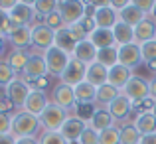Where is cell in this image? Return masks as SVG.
<instances>
[{
	"instance_id": "54",
	"label": "cell",
	"mask_w": 156,
	"mask_h": 144,
	"mask_svg": "<svg viewBox=\"0 0 156 144\" xmlns=\"http://www.w3.org/2000/svg\"><path fill=\"white\" fill-rule=\"evenodd\" d=\"M144 65L150 69V71H154V73H156V61H148V63H144Z\"/></svg>"
},
{
	"instance_id": "43",
	"label": "cell",
	"mask_w": 156,
	"mask_h": 144,
	"mask_svg": "<svg viewBox=\"0 0 156 144\" xmlns=\"http://www.w3.org/2000/svg\"><path fill=\"white\" fill-rule=\"evenodd\" d=\"M12 128V114L0 113V134H10Z\"/></svg>"
},
{
	"instance_id": "1",
	"label": "cell",
	"mask_w": 156,
	"mask_h": 144,
	"mask_svg": "<svg viewBox=\"0 0 156 144\" xmlns=\"http://www.w3.org/2000/svg\"><path fill=\"white\" fill-rule=\"evenodd\" d=\"M40 128V117L26 113V111H16L12 114V128L10 134L14 138H30V136H38Z\"/></svg>"
},
{
	"instance_id": "56",
	"label": "cell",
	"mask_w": 156,
	"mask_h": 144,
	"mask_svg": "<svg viewBox=\"0 0 156 144\" xmlns=\"http://www.w3.org/2000/svg\"><path fill=\"white\" fill-rule=\"evenodd\" d=\"M152 114L156 117V101H154V107H152Z\"/></svg>"
},
{
	"instance_id": "24",
	"label": "cell",
	"mask_w": 156,
	"mask_h": 144,
	"mask_svg": "<svg viewBox=\"0 0 156 144\" xmlns=\"http://www.w3.org/2000/svg\"><path fill=\"white\" fill-rule=\"evenodd\" d=\"M133 125L136 126V130L142 134V136L156 132V117L152 114V111H142V113H136V118H134Z\"/></svg>"
},
{
	"instance_id": "31",
	"label": "cell",
	"mask_w": 156,
	"mask_h": 144,
	"mask_svg": "<svg viewBox=\"0 0 156 144\" xmlns=\"http://www.w3.org/2000/svg\"><path fill=\"white\" fill-rule=\"evenodd\" d=\"M121 130V144H140L142 134L136 130V126L133 122H126V125L119 126Z\"/></svg>"
},
{
	"instance_id": "12",
	"label": "cell",
	"mask_w": 156,
	"mask_h": 144,
	"mask_svg": "<svg viewBox=\"0 0 156 144\" xmlns=\"http://www.w3.org/2000/svg\"><path fill=\"white\" fill-rule=\"evenodd\" d=\"M50 103H51V101L48 99L46 91L32 89V93L28 95V99H26V103H24V109H22V111H26V113L34 114V117H40V114L46 111V107L50 105Z\"/></svg>"
},
{
	"instance_id": "53",
	"label": "cell",
	"mask_w": 156,
	"mask_h": 144,
	"mask_svg": "<svg viewBox=\"0 0 156 144\" xmlns=\"http://www.w3.org/2000/svg\"><path fill=\"white\" fill-rule=\"evenodd\" d=\"M6 36H0V55H2L4 51H6Z\"/></svg>"
},
{
	"instance_id": "52",
	"label": "cell",
	"mask_w": 156,
	"mask_h": 144,
	"mask_svg": "<svg viewBox=\"0 0 156 144\" xmlns=\"http://www.w3.org/2000/svg\"><path fill=\"white\" fill-rule=\"evenodd\" d=\"M150 99H152V101H156V77L150 81Z\"/></svg>"
},
{
	"instance_id": "15",
	"label": "cell",
	"mask_w": 156,
	"mask_h": 144,
	"mask_svg": "<svg viewBox=\"0 0 156 144\" xmlns=\"http://www.w3.org/2000/svg\"><path fill=\"white\" fill-rule=\"evenodd\" d=\"M42 77H48L46 59H44V55H32L28 65H26V71H24V79L28 83H32V81L42 79Z\"/></svg>"
},
{
	"instance_id": "38",
	"label": "cell",
	"mask_w": 156,
	"mask_h": 144,
	"mask_svg": "<svg viewBox=\"0 0 156 144\" xmlns=\"http://www.w3.org/2000/svg\"><path fill=\"white\" fill-rule=\"evenodd\" d=\"M140 51H142V61H144V63L156 61V40L146 42V44H140Z\"/></svg>"
},
{
	"instance_id": "49",
	"label": "cell",
	"mask_w": 156,
	"mask_h": 144,
	"mask_svg": "<svg viewBox=\"0 0 156 144\" xmlns=\"http://www.w3.org/2000/svg\"><path fill=\"white\" fill-rule=\"evenodd\" d=\"M16 144H40L38 136H30V138H16Z\"/></svg>"
},
{
	"instance_id": "4",
	"label": "cell",
	"mask_w": 156,
	"mask_h": 144,
	"mask_svg": "<svg viewBox=\"0 0 156 144\" xmlns=\"http://www.w3.org/2000/svg\"><path fill=\"white\" fill-rule=\"evenodd\" d=\"M69 118V113L63 109H59L57 105H50L46 107V111H44L42 114H40V125H42L44 130H50V132H59L61 126L65 125V121Z\"/></svg>"
},
{
	"instance_id": "41",
	"label": "cell",
	"mask_w": 156,
	"mask_h": 144,
	"mask_svg": "<svg viewBox=\"0 0 156 144\" xmlns=\"http://www.w3.org/2000/svg\"><path fill=\"white\" fill-rule=\"evenodd\" d=\"M67 28H69V32H71V36L75 38V42H83V40H89V34H87V30L83 28V24H81V22L73 24V26H67Z\"/></svg>"
},
{
	"instance_id": "44",
	"label": "cell",
	"mask_w": 156,
	"mask_h": 144,
	"mask_svg": "<svg viewBox=\"0 0 156 144\" xmlns=\"http://www.w3.org/2000/svg\"><path fill=\"white\" fill-rule=\"evenodd\" d=\"M8 28H10V16H8V12L0 10V36L8 38Z\"/></svg>"
},
{
	"instance_id": "11",
	"label": "cell",
	"mask_w": 156,
	"mask_h": 144,
	"mask_svg": "<svg viewBox=\"0 0 156 144\" xmlns=\"http://www.w3.org/2000/svg\"><path fill=\"white\" fill-rule=\"evenodd\" d=\"M85 73H87V65H83L81 61H77L75 57H71L67 69H65L63 75H61V83L71 85V87H77L79 83L85 81Z\"/></svg>"
},
{
	"instance_id": "26",
	"label": "cell",
	"mask_w": 156,
	"mask_h": 144,
	"mask_svg": "<svg viewBox=\"0 0 156 144\" xmlns=\"http://www.w3.org/2000/svg\"><path fill=\"white\" fill-rule=\"evenodd\" d=\"M113 36H115V44H117V47L134 44V28L129 26V24H125V22H117V24H115Z\"/></svg>"
},
{
	"instance_id": "47",
	"label": "cell",
	"mask_w": 156,
	"mask_h": 144,
	"mask_svg": "<svg viewBox=\"0 0 156 144\" xmlns=\"http://www.w3.org/2000/svg\"><path fill=\"white\" fill-rule=\"evenodd\" d=\"M18 4V0H0V10H4V12H10L12 8Z\"/></svg>"
},
{
	"instance_id": "17",
	"label": "cell",
	"mask_w": 156,
	"mask_h": 144,
	"mask_svg": "<svg viewBox=\"0 0 156 144\" xmlns=\"http://www.w3.org/2000/svg\"><path fill=\"white\" fill-rule=\"evenodd\" d=\"M115 122H117V121H115L113 114L107 111V107H97L95 113H93V117H91V121H89V126L95 128L97 132H103V130H107V128L117 126Z\"/></svg>"
},
{
	"instance_id": "9",
	"label": "cell",
	"mask_w": 156,
	"mask_h": 144,
	"mask_svg": "<svg viewBox=\"0 0 156 144\" xmlns=\"http://www.w3.org/2000/svg\"><path fill=\"white\" fill-rule=\"evenodd\" d=\"M119 63L125 65L129 69H136L140 67L142 61V51H140V44H129V46H121L119 47Z\"/></svg>"
},
{
	"instance_id": "45",
	"label": "cell",
	"mask_w": 156,
	"mask_h": 144,
	"mask_svg": "<svg viewBox=\"0 0 156 144\" xmlns=\"http://www.w3.org/2000/svg\"><path fill=\"white\" fill-rule=\"evenodd\" d=\"M0 113H6V114H14L16 113V107L12 105V101L6 95L0 97Z\"/></svg>"
},
{
	"instance_id": "21",
	"label": "cell",
	"mask_w": 156,
	"mask_h": 144,
	"mask_svg": "<svg viewBox=\"0 0 156 144\" xmlns=\"http://www.w3.org/2000/svg\"><path fill=\"white\" fill-rule=\"evenodd\" d=\"M30 57H32V53L26 51V49H12L6 57V63L10 65V67L14 69V73L20 77L26 71V65H28V61H30Z\"/></svg>"
},
{
	"instance_id": "29",
	"label": "cell",
	"mask_w": 156,
	"mask_h": 144,
	"mask_svg": "<svg viewBox=\"0 0 156 144\" xmlns=\"http://www.w3.org/2000/svg\"><path fill=\"white\" fill-rule=\"evenodd\" d=\"M119 95H121V89L113 87L111 83H105V85H101V87H97V105L109 107Z\"/></svg>"
},
{
	"instance_id": "27",
	"label": "cell",
	"mask_w": 156,
	"mask_h": 144,
	"mask_svg": "<svg viewBox=\"0 0 156 144\" xmlns=\"http://www.w3.org/2000/svg\"><path fill=\"white\" fill-rule=\"evenodd\" d=\"M91 44L95 46L97 49H107V47H115V36H113V30H105V28H95L91 36H89Z\"/></svg>"
},
{
	"instance_id": "39",
	"label": "cell",
	"mask_w": 156,
	"mask_h": 144,
	"mask_svg": "<svg viewBox=\"0 0 156 144\" xmlns=\"http://www.w3.org/2000/svg\"><path fill=\"white\" fill-rule=\"evenodd\" d=\"M95 109H97L95 105H77V107H75V117L81 118V121H85V122L89 125V121H91Z\"/></svg>"
},
{
	"instance_id": "33",
	"label": "cell",
	"mask_w": 156,
	"mask_h": 144,
	"mask_svg": "<svg viewBox=\"0 0 156 144\" xmlns=\"http://www.w3.org/2000/svg\"><path fill=\"white\" fill-rule=\"evenodd\" d=\"M32 6H34V10H36V16L46 18L48 14H51V12L57 10L59 0H36V2H32Z\"/></svg>"
},
{
	"instance_id": "37",
	"label": "cell",
	"mask_w": 156,
	"mask_h": 144,
	"mask_svg": "<svg viewBox=\"0 0 156 144\" xmlns=\"http://www.w3.org/2000/svg\"><path fill=\"white\" fill-rule=\"evenodd\" d=\"M40 144H71L69 140H65L61 132H50V130H44L38 136Z\"/></svg>"
},
{
	"instance_id": "3",
	"label": "cell",
	"mask_w": 156,
	"mask_h": 144,
	"mask_svg": "<svg viewBox=\"0 0 156 144\" xmlns=\"http://www.w3.org/2000/svg\"><path fill=\"white\" fill-rule=\"evenodd\" d=\"M87 6L89 2H81V0H59L57 12L61 14L65 26H73L87 16Z\"/></svg>"
},
{
	"instance_id": "51",
	"label": "cell",
	"mask_w": 156,
	"mask_h": 144,
	"mask_svg": "<svg viewBox=\"0 0 156 144\" xmlns=\"http://www.w3.org/2000/svg\"><path fill=\"white\" fill-rule=\"evenodd\" d=\"M140 144H156V132L154 134H146L140 138Z\"/></svg>"
},
{
	"instance_id": "25",
	"label": "cell",
	"mask_w": 156,
	"mask_h": 144,
	"mask_svg": "<svg viewBox=\"0 0 156 144\" xmlns=\"http://www.w3.org/2000/svg\"><path fill=\"white\" fill-rule=\"evenodd\" d=\"M73 91H75L77 105H95L97 103V87L89 85L87 81L79 83L77 87H73Z\"/></svg>"
},
{
	"instance_id": "13",
	"label": "cell",
	"mask_w": 156,
	"mask_h": 144,
	"mask_svg": "<svg viewBox=\"0 0 156 144\" xmlns=\"http://www.w3.org/2000/svg\"><path fill=\"white\" fill-rule=\"evenodd\" d=\"M93 20H95L97 28H105V30H113L115 24L119 22V12L111 8V2L107 6H99L93 10Z\"/></svg>"
},
{
	"instance_id": "10",
	"label": "cell",
	"mask_w": 156,
	"mask_h": 144,
	"mask_svg": "<svg viewBox=\"0 0 156 144\" xmlns=\"http://www.w3.org/2000/svg\"><path fill=\"white\" fill-rule=\"evenodd\" d=\"M8 16H10V20L16 22L18 26H30V28L36 26V22H34L36 20V10H34V6H32L30 2H18L10 12H8Z\"/></svg>"
},
{
	"instance_id": "14",
	"label": "cell",
	"mask_w": 156,
	"mask_h": 144,
	"mask_svg": "<svg viewBox=\"0 0 156 144\" xmlns=\"http://www.w3.org/2000/svg\"><path fill=\"white\" fill-rule=\"evenodd\" d=\"M107 111L113 114L115 121H126V118L130 117V113L134 111V107H133V101L121 93V95H119L109 107H107Z\"/></svg>"
},
{
	"instance_id": "19",
	"label": "cell",
	"mask_w": 156,
	"mask_h": 144,
	"mask_svg": "<svg viewBox=\"0 0 156 144\" xmlns=\"http://www.w3.org/2000/svg\"><path fill=\"white\" fill-rule=\"evenodd\" d=\"M156 40V22L152 18H144L140 24L134 26V42L136 44H146Z\"/></svg>"
},
{
	"instance_id": "35",
	"label": "cell",
	"mask_w": 156,
	"mask_h": 144,
	"mask_svg": "<svg viewBox=\"0 0 156 144\" xmlns=\"http://www.w3.org/2000/svg\"><path fill=\"white\" fill-rule=\"evenodd\" d=\"M99 144H121L119 126H113V128H107L103 132H99Z\"/></svg>"
},
{
	"instance_id": "23",
	"label": "cell",
	"mask_w": 156,
	"mask_h": 144,
	"mask_svg": "<svg viewBox=\"0 0 156 144\" xmlns=\"http://www.w3.org/2000/svg\"><path fill=\"white\" fill-rule=\"evenodd\" d=\"M130 77H133V69L125 67V65H121V63L113 65V67L109 69V83L113 85V87L121 89V91L125 89V85L129 83Z\"/></svg>"
},
{
	"instance_id": "34",
	"label": "cell",
	"mask_w": 156,
	"mask_h": 144,
	"mask_svg": "<svg viewBox=\"0 0 156 144\" xmlns=\"http://www.w3.org/2000/svg\"><path fill=\"white\" fill-rule=\"evenodd\" d=\"M16 73H14V69L10 67V65L6 63V59H0V87H4L6 89L8 85L12 83V81L16 79Z\"/></svg>"
},
{
	"instance_id": "42",
	"label": "cell",
	"mask_w": 156,
	"mask_h": 144,
	"mask_svg": "<svg viewBox=\"0 0 156 144\" xmlns=\"http://www.w3.org/2000/svg\"><path fill=\"white\" fill-rule=\"evenodd\" d=\"M133 4L134 6H138L142 12H144L146 16H150L152 14V10H154V4H156V0H133Z\"/></svg>"
},
{
	"instance_id": "32",
	"label": "cell",
	"mask_w": 156,
	"mask_h": 144,
	"mask_svg": "<svg viewBox=\"0 0 156 144\" xmlns=\"http://www.w3.org/2000/svg\"><path fill=\"white\" fill-rule=\"evenodd\" d=\"M97 61H99L101 65H105L107 69H111L113 65L119 63V47H107V49H99V53H97Z\"/></svg>"
},
{
	"instance_id": "28",
	"label": "cell",
	"mask_w": 156,
	"mask_h": 144,
	"mask_svg": "<svg viewBox=\"0 0 156 144\" xmlns=\"http://www.w3.org/2000/svg\"><path fill=\"white\" fill-rule=\"evenodd\" d=\"M144 18H148V16H146L138 6H134L133 2L119 12V22H125V24H129V26H133V28L136 26V24H140Z\"/></svg>"
},
{
	"instance_id": "5",
	"label": "cell",
	"mask_w": 156,
	"mask_h": 144,
	"mask_svg": "<svg viewBox=\"0 0 156 144\" xmlns=\"http://www.w3.org/2000/svg\"><path fill=\"white\" fill-rule=\"evenodd\" d=\"M4 93H6V97L12 101V105L16 107V111H22L28 95L32 93V87H30V83H28L24 77H16V79L4 89Z\"/></svg>"
},
{
	"instance_id": "22",
	"label": "cell",
	"mask_w": 156,
	"mask_h": 144,
	"mask_svg": "<svg viewBox=\"0 0 156 144\" xmlns=\"http://www.w3.org/2000/svg\"><path fill=\"white\" fill-rule=\"evenodd\" d=\"M8 42L12 44L14 49H26L32 46V28L30 26H18L10 36H8Z\"/></svg>"
},
{
	"instance_id": "18",
	"label": "cell",
	"mask_w": 156,
	"mask_h": 144,
	"mask_svg": "<svg viewBox=\"0 0 156 144\" xmlns=\"http://www.w3.org/2000/svg\"><path fill=\"white\" fill-rule=\"evenodd\" d=\"M85 128H87V122H85V121H81V118H77V117H69L67 121H65V125L61 126L59 132L63 134L65 140L77 142L79 136H81V132H83Z\"/></svg>"
},
{
	"instance_id": "30",
	"label": "cell",
	"mask_w": 156,
	"mask_h": 144,
	"mask_svg": "<svg viewBox=\"0 0 156 144\" xmlns=\"http://www.w3.org/2000/svg\"><path fill=\"white\" fill-rule=\"evenodd\" d=\"M55 46L59 47V49H63V51H67L69 55L73 53V49H75L77 42H75V38L71 36V32H69L67 26H65L63 30L55 32Z\"/></svg>"
},
{
	"instance_id": "36",
	"label": "cell",
	"mask_w": 156,
	"mask_h": 144,
	"mask_svg": "<svg viewBox=\"0 0 156 144\" xmlns=\"http://www.w3.org/2000/svg\"><path fill=\"white\" fill-rule=\"evenodd\" d=\"M42 24H46V26L51 28L53 32H59V30H63V28H65V22H63V18H61V14L57 10L51 12V14H48L46 18H42Z\"/></svg>"
},
{
	"instance_id": "6",
	"label": "cell",
	"mask_w": 156,
	"mask_h": 144,
	"mask_svg": "<svg viewBox=\"0 0 156 144\" xmlns=\"http://www.w3.org/2000/svg\"><path fill=\"white\" fill-rule=\"evenodd\" d=\"M121 93L125 97H129L130 101H133V105L134 103H140V101H144V99L150 97V81H146L144 77L133 75Z\"/></svg>"
},
{
	"instance_id": "16",
	"label": "cell",
	"mask_w": 156,
	"mask_h": 144,
	"mask_svg": "<svg viewBox=\"0 0 156 144\" xmlns=\"http://www.w3.org/2000/svg\"><path fill=\"white\" fill-rule=\"evenodd\" d=\"M97 53H99V49L91 44V40H83V42H77L71 57H75V59L81 61L83 65H91V63L97 61Z\"/></svg>"
},
{
	"instance_id": "40",
	"label": "cell",
	"mask_w": 156,
	"mask_h": 144,
	"mask_svg": "<svg viewBox=\"0 0 156 144\" xmlns=\"http://www.w3.org/2000/svg\"><path fill=\"white\" fill-rule=\"evenodd\" d=\"M77 142H79V144H99V132L87 125V128L81 132V136H79Z\"/></svg>"
},
{
	"instance_id": "46",
	"label": "cell",
	"mask_w": 156,
	"mask_h": 144,
	"mask_svg": "<svg viewBox=\"0 0 156 144\" xmlns=\"http://www.w3.org/2000/svg\"><path fill=\"white\" fill-rule=\"evenodd\" d=\"M50 85V81H48V77H42V79H36L30 83L32 89H38V91H46V87Z\"/></svg>"
},
{
	"instance_id": "50",
	"label": "cell",
	"mask_w": 156,
	"mask_h": 144,
	"mask_svg": "<svg viewBox=\"0 0 156 144\" xmlns=\"http://www.w3.org/2000/svg\"><path fill=\"white\" fill-rule=\"evenodd\" d=\"M0 144H16V138L12 134H0Z\"/></svg>"
},
{
	"instance_id": "8",
	"label": "cell",
	"mask_w": 156,
	"mask_h": 144,
	"mask_svg": "<svg viewBox=\"0 0 156 144\" xmlns=\"http://www.w3.org/2000/svg\"><path fill=\"white\" fill-rule=\"evenodd\" d=\"M32 46L36 49H42V51H48L50 47L55 46V32L51 28H48L46 24H36L32 28Z\"/></svg>"
},
{
	"instance_id": "7",
	"label": "cell",
	"mask_w": 156,
	"mask_h": 144,
	"mask_svg": "<svg viewBox=\"0 0 156 144\" xmlns=\"http://www.w3.org/2000/svg\"><path fill=\"white\" fill-rule=\"evenodd\" d=\"M51 103L57 105L59 109L63 111H73L77 107V101H75V91H73L71 85H65V83H57L51 91Z\"/></svg>"
},
{
	"instance_id": "2",
	"label": "cell",
	"mask_w": 156,
	"mask_h": 144,
	"mask_svg": "<svg viewBox=\"0 0 156 144\" xmlns=\"http://www.w3.org/2000/svg\"><path fill=\"white\" fill-rule=\"evenodd\" d=\"M44 59H46V65H48V75L51 77H59L63 75V71L67 69L69 65V59H71V55H69L67 51H63V49H59L57 46L50 47L48 51L42 53Z\"/></svg>"
},
{
	"instance_id": "48",
	"label": "cell",
	"mask_w": 156,
	"mask_h": 144,
	"mask_svg": "<svg viewBox=\"0 0 156 144\" xmlns=\"http://www.w3.org/2000/svg\"><path fill=\"white\" fill-rule=\"evenodd\" d=\"M130 2H126V0H111V8H115L117 12H121L122 8H126Z\"/></svg>"
},
{
	"instance_id": "55",
	"label": "cell",
	"mask_w": 156,
	"mask_h": 144,
	"mask_svg": "<svg viewBox=\"0 0 156 144\" xmlns=\"http://www.w3.org/2000/svg\"><path fill=\"white\" fill-rule=\"evenodd\" d=\"M150 18H152L154 22H156V4H154V10H152V14H150Z\"/></svg>"
},
{
	"instance_id": "20",
	"label": "cell",
	"mask_w": 156,
	"mask_h": 144,
	"mask_svg": "<svg viewBox=\"0 0 156 144\" xmlns=\"http://www.w3.org/2000/svg\"><path fill=\"white\" fill-rule=\"evenodd\" d=\"M85 81L93 87H101V85L109 83V69L101 65L99 61L87 65V73H85Z\"/></svg>"
}]
</instances>
